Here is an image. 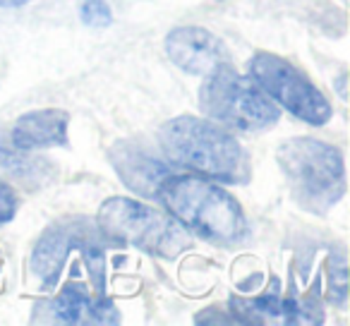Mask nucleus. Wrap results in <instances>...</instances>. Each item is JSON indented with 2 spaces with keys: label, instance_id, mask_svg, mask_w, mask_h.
Wrapping results in <instances>:
<instances>
[{
  "label": "nucleus",
  "instance_id": "4",
  "mask_svg": "<svg viewBox=\"0 0 350 326\" xmlns=\"http://www.w3.org/2000/svg\"><path fill=\"white\" fill-rule=\"evenodd\" d=\"M200 101L211 120L240 132L267 130L281 118L273 98L252 77H243L230 65L206 74Z\"/></svg>",
  "mask_w": 350,
  "mask_h": 326
},
{
  "label": "nucleus",
  "instance_id": "3",
  "mask_svg": "<svg viewBox=\"0 0 350 326\" xmlns=\"http://www.w3.org/2000/svg\"><path fill=\"white\" fill-rule=\"evenodd\" d=\"M278 166L295 202L312 214H326L345 195L343 154L312 137L288 139L278 149Z\"/></svg>",
  "mask_w": 350,
  "mask_h": 326
},
{
  "label": "nucleus",
  "instance_id": "14",
  "mask_svg": "<svg viewBox=\"0 0 350 326\" xmlns=\"http://www.w3.org/2000/svg\"><path fill=\"white\" fill-rule=\"evenodd\" d=\"M31 0H0V8H22Z\"/></svg>",
  "mask_w": 350,
  "mask_h": 326
},
{
  "label": "nucleus",
  "instance_id": "6",
  "mask_svg": "<svg viewBox=\"0 0 350 326\" xmlns=\"http://www.w3.org/2000/svg\"><path fill=\"white\" fill-rule=\"evenodd\" d=\"M250 74L252 79L273 98V103L291 111L307 125H324L331 120L329 101L324 94L288 60L271 53H254L250 60Z\"/></svg>",
  "mask_w": 350,
  "mask_h": 326
},
{
  "label": "nucleus",
  "instance_id": "11",
  "mask_svg": "<svg viewBox=\"0 0 350 326\" xmlns=\"http://www.w3.org/2000/svg\"><path fill=\"white\" fill-rule=\"evenodd\" d=\"M113 163H116L118 173L125 178V185H130L132 190L142 192V195H156V187L168 176L161 171L159 161L127 144L118 146L113 154Z\"/></svg>",
  "mask_w": 350,
  "mask_h": 326
},
{
  "label": "nucleus",
  "instance_id": "13",
  "mask_svg": "<svg viewBox=\"0 0 350 326\" xmlns=\"http://www.w3.org/2000/svg\"><path fill=\"white\" fill-rule=\"evenodd\" d=\"M17 209H20V197L17 192L8 185L5 180H0V226L10 223L15 219Z\"/></svg>",
  "mask_w": 350,
  "mask_h": 326
},
{
  "label": "nucleus",
  "instance_id": "10",
  "mask_svg": "<svg viewBox=\"0 0 350 326\" xmlns=\"http://www.w3.org/2000/svg\"><path fill=\"white\" fill-rule=\"evenodd\" d=\"M75 238H77V228L70 223L65 226H53L46 230V235L39 240L31 257V271L41 278L46 288L53 286L60 276V267L68 259V252L72 249Z\"/></svg>",
  "mask_w": 350,
  "mask_h": 326
},
{
  "label": "nucleus",
  "instance_id": "12",
  "mask_svg": "<svg viewBox=\"0 0 350 326\" xmlns=\"http://www.w3.org/2000/svg\"><path fill=\"white\" fill-rule=\"evenodd\" d=\"M79 17L87 27H94V29H101V27H111L113 22V12L108 8L106 0H84L82 10H79Z\"/></svg>",
  "mask_w": 350,
  "mask_h": 326
},
{
  "label": "nucleus",
  "instance_id": "5",
  "mask_svg": "<svg viewBox=\"0 0 350 326\" xmlns=\"http://www.w3.org/2000/svg\"><path fill=\"white\" fill-rule=\"evenodd\" d=\"M98 228L106 238L130 243L163 259L178 257L192 243L190 233L173 216L122 197H113L98 209Z\"/></svg>",
  "mask_w": 350,
  "mask_h": 326
},
{
  "label": "nucleus",
  "instance_id": "7",
  "mask_svg": "<svg viewBox=\"0 0 350 326\" xmlns=\"http://www.w3.org/2000/svg\"><path fill=\"white\" fill-rule=\"evenodd\" d=\"M165 53L180 70L190 74H200V77H206V74L228 65L224 41L202 27L173 29L165 36Z\"/></svg>",
  "mask_w": 350,
  "mask_h": 326
},
{
  "label": "nucleus",
  "instance_id": "1",
  "mask_svg": "<svg viewBox=\"0 0 350 326\" xmlns=\"http://www.w3.org/2000/svg\"><path fill=\"white\" fill-rule=\"evenodd\" d=\"M159 144L168 163L192 176L233 185L250 180L247 154L219 122L195 116L173 118L159 130Z\"/></svg>",
  "mask_w": 350,
  "mask_h": 326
},
{
  "label": "nucleus",
  "instance_id": "8",
  "mask_svg": "<svg viewBox=\"0 0 350 326\" xmlns=\"http://www.w3.org/2000/svg\"><path fill=\"white\" fill-rule=\"evenodd\" d=\"M70 116L60 108H41V111L25 113L12 127L10 141L20 151L49 149L63 146L68 141Z\"/></svg>",
  "mask_w": 350,
  "mask_h": 326
},
{
  "label": "nucleus",
  "instance_id": "2",
  "mask_svg": "<svg viewBox=\"0 0 350 326\" xmlns=\"http://www.w3.org/2000/svg\"><path fill=\"white\" fill-rule=\"evenodd\" d=\"M154 197L178 223L209 243L235 245L247 235V221L240 204L214 180L192 173L165 176Z\"/></svg>",
  "mask_w": 350,
  "mask_h": 326
},
{
  "label": "nucleus",
  "instance_id": "9",
  "mask_svg": "<svg viewBox=\"0 0 350 326\" xmlns=\"http://www.w3.org/2000/svg\"><path fill=\"white\" fill-rule=\"evenodd\" d=\"M55 321L63 324H118L116 307L103 295H89L87 288L79 283H68L51 302Z\"/></svg>",
  "mask_w": 350,
  "mask_h": 326
}]
</instances>
